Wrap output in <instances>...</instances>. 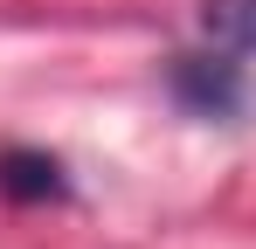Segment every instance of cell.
<instances>
[{"instance_id":"cell-1","label":"cell","mask_w":256,"mask_h":249,"mask_svg":"<svg viewBox=\"0 0 256 249\" xmlns=\"http://www.w3.org/2000/svg\"><path fill=\"white\" fill-rule=\"evenodd\" d=\"M166 83L194 118H236L242 111V70L228 56H173Z\"/></svg>"},{"instance_id":"cell-2","label":"cell","mask_w":256,"mask_h":249,"mask_svg":"<svg viewBox=\"0 0 256 249\" xmlns=\"http://www.w3.org/2000/svg\"><path fill=\"white\" fill-rule=\"evenodd\" d=\"M0 194L7 201H62L70 194L62 160L56 152H28V146H7L0 152Z\"/></svg>"},{"instance_id":"cell-3","label":"cell","mask_w":256,"mask_h":249,"mask_svg":"<svg viewBox=\"0 0 256 249\" xmlns=\"http://www.w3.org/2000/svg\"><path fill=\"white\" fill-rule=\"evenodd\" d=\"M201 35L222 56H256V0H201Z\"/></svg>"}]
</instances>
